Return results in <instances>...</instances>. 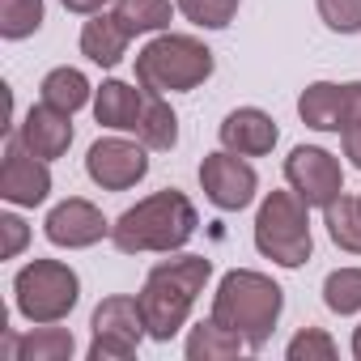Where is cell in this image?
Wrapping results in <instances>:
<instances>
[{
    "label": "cell",
    "instance_id": "1",
    "mask_svg": "<svg viewBox=\"0 0 361 361\" xmlns=\"http://www.w3.org/2000/svg\"><path fill=\"white\" fill-rule=\"evenodd\" d=\"M196 226H200L196 204H192L183 192L166 188V192H153V196L136 200V204L111 226V243H115V251H123V255H149V251L170 255V251H178V247L192 243Z\"/></svg>",
    "mask_w": 361,
    "mask_h": 361
},
{
    "label": "cell",
    "instance_id": "2",
    "mask_svg": "<svg viewBox=\"0 0 361 361\" xmlns=\"http://www.w3.org/2000/svg\"><path fill=\"white\" fill-rule=\"evenodd\" d=\"M209 276H213V259H204V255L161 259V264L145 276L136 302H140V310H145V323H149V336H153V340L166 344L170 336H178V327L188 323L196 298L204 293Z\"/></svg>",
    "mask_w": 361,
    "mask_h": 361
},
{
    "label": "cell",
    "instance_id": "3",
    "mask_svg": "<svg viewBox=\"0 0 361 361\" xmlns=\"http://www.w3.org/2000/svg\"><path fill=\"white\" fill-rule=\"evenodd\" d=\"M285 310V293L272 276L251 272V268H234L221 276L217 293H213V319L226 323L230 331H238L247 340V348H264L276 319Z\"/></svg>",
    "mask_w": 361,
    "mask_h": 361
},
{
    "label": "cell",
    "instance_id": "4",
    "mask_svg": "<svg viewBox=\"0 0 361 361\" xmlns=\"http://www.w3.org/2000/svg\"><path fill=\"white\" fill-rule=\"evenodd\" d=\"M213 77V51L196 35H157L136 56V85L145 94H188Z\"/></svg>",
    "mask_w": 361,
    "mask_h": 361
},
{
    "label": "cell",
    "instance_id": "5",
    "mask_svg": "<svg viewBox=\"0 0 361 361\" xmlns=\"http://www.w3.org/2000/svg\"><path fill=\"white\" fill-rule=\"evenodd\" d=\"M255 247L264 259L281 268H302L314 251L310 238V204L289 188V192H268L259 213H255Z\"/></svg>",
    "mask_w": 361,
    "mask_h": 361
},
{
    "label": "cell",
    "instance_id": "6",
    "mask_svg": "<svg viewBox=\"0 0 361 361\" xmlns=\"http://www.w3.org/2000/svg\"><path fill=\"white\" fill-rule=\"evenodd\" d=\"M13 298H18L22 319H30V323H60L81 302V281L60 259H30L13 276Z\"/></svg>",
    "mask_w": 361,
    "mask_h": 361
},
{
    "label": "cell",
    "instance_id": "7",
    "mask_svg": "<svg viewBox=\"0 0 361 361\" xmlns=\"http://www.w3.org/2000/svg\"><path fill=\"white\" fill-rule=\"evenodd\" d=\"M90 331H94L90 361H128V357H136L140 340L149 336V323H145V310L136 298H106V302H98Z\"/></svg>",
    "mask_w": 361,
    "mask_h": 361
},
{
    "label": "cell",
    "instance_id": "8",
    "mask_svg": "<svg viewBox=\"0 0 361 361\" xmlns=\"http://www.w3.org/2000/svg\"><path fill=\"white\" fill-rule=\"evenodd\" d=\"M285 183L310 204V209H327L336 196H344V170L340 161L319 149V145H298L285 157Z\"/></svg>",
    "mask_w": 361,
    "mask_h": 361
},
{
    "label": "cell",
    "instance_id": "9",
    "mask_svg": "<svg viewBox=\"0 0 361 361\" xmlns=\"http://www.w3.org/2000/svg\"><path fill=\"white\" fill-rule=\"evenodd\" d=\"M51 196V170L39 153L26 149L22 136L9 132L5 140V166H0V200H9L18 209H35Z\"/></svg>",
    "mask_w": 361,
    "mask_h": 361
},
{
    "label": "cell",
    "instance_id": "10",
    "mask_svg": "<svg viewBox=\"0 0 361 361\" xmlns=\"http://www.w3.org/2000/svg\"><path fill=\"white\" fill-rule=\"evenodd\" d=\"M200 188H204V196H209L213 209L238 213V209H247V204L255 200L259 174H255L238 153L221 149V153H209V157L200 161Z\"/></svg>",
    "mask_w": 361,
    "mask_h": 361
},
{
    "label": "cell",
    "instance_id": "11",
    "mask_svg": "<svg viewBox=\"0 0 361 361\" xmlns=\"http://www.w3.org/2000/svg\"><path fill=\"white\" fill-rule=\"evenodd\" d=\"M85 174L94 178L102 192H128V188H136L140 178L149 174L145 145L123 140V136L94 140V145H90V153H85Z\"/></svg>",
    "mask_w": 361,
    "mask_h": 361
},
{
    "label": "cell",
    "instance_id": "12",
    "mask_svg": "<svg viewBox=\"0 0 361 361\" xmlns=\"http://www.w3.org/2000/svg\"><path fill=\"white\" fill-rule=\"evenodd\" d=\"M43 230H47V243L68 247V251H85V247L111 238V226H106V217L98 213V204H90V200H81V196H68L64 204H56V209L47 213Z\"/></svg>",
    "mask_w": 361,
    "mask_h": 361
},
{
    "label": "cell",
    "instance_id": "13",
    "mask_svg": "<svg viewBox=\"0 0 361 361\" xmlns=\"http://www.w3.org/2000/svg\"><path fill=\"white\" fill-rule=\"evenodd\" d=\"M276 119L259 106H238L221 119V145L238 157H264L276 145Z\"/></svg>",
    "mask_w": 361,
    "mask_h": 361
},
{
    "label": "cell",
    "instance_id": "14",
    "mask_svg": "<svg viewBox=\"0 0 361 361\" xmlns=\"http://www.w3.org/2000/svg\"><path fill=\"white\" fill-rule=\"evenodd\" d=\"M18 136H22L26 149L39 153L43 161H56V157H64L68 145H73V115H68V111H56V106H47V102H39V106L26 111Z\"/></svg>",
    "mask_w": 361,
    "mask_h": 361
},
{
    "label": "cell",
    "instance_id": "15",
    "mask_svg": "<svg viewBox=\"0 0 361 361\" xmlns=\"http://www.w3.org/2000/svg\"><path fill=\"white\" fill-rule=\"evenodd\" d=\"M145 102H149L145 90H136L128 81H102L94 90V119L102 128H115V132H136Z\"/></svg>",
    "mask_w": 361,
    "mask_h": 361
},
{
    "label": "cell",
    "instance_id": "16",
    "mask_svg": "<svg viewBox=\"0 0 361 361\" xmlns=\"http://www.w3.org/2000/svg\"><path fill=\"white\" fill-rule=\"evenodd\" d=\"M128 43H132V35L119 26L115 13H94L81 26V56L94 60L98 68H115L128 56Z\"/></svg>",
    "mask_w": 361,
    "mask_h": 361
},
{
    "label": "cell",
    "instance_id": "17",
    "mask_svg": "<svg viewBox=\"0 0 361 361\" xmlns=\"http://www.w3.org/2000/svg\"><path fill=\"white\" fill-rule=\"evenodd\" d=\"M298 115L314 132H344V85L314 81L298 98Z\"/></svg>",
    "mask_w": 361,
    "mask_h": 361
},
{
    "label": "cell",
    "instance_id": "18",
    "mask_svg": "<svg viewBox=\"0 0 361 361\" xmlns=\"http://www.w3.org/2000/svg\"><path fill=\"white\" fill-rule=\"evenodd\" d=\"M73 348H77L73 331H68V327H51V323H39L35 331L13 336V340L5 344V353H9L13 361H68Z\"/></svg>",
    "mask_w": 361,
    "mask_h": 361
},
{
    "label": "cell",
    "instance_id": "19",
    "mask_svg": "<svg viewBox=\"0 0 361 361\" xmlns=\"http://www.w3.org/2000/svg\"><path fill=\"white\" fill-rule=\"evenodd\" d=\"M39 94H43V102H47V106L77 115V111L94 98V85L85 81V73H81V68H68V64H64V68H51V73L43 77Z\"/></svg>",
    "mask_w": 361,
    "mask_h": 361
},
{
    "label": "cell",
    "instance_id": "20",
    "mask_svg": "<svg viewBox=\"0 0 361 361\" xmlns=\"http://www.w3.org/2000/svg\"><path fill=\"white\" fill-rule=\"evenodd\" d=\"M119 26L136 39V35H161L174 18V5L170 0H115V9Z\"/></svg>",
    "mask_w": 361,
    "mask_h": 361
},
{
    "label": "cell",
    "instance_id": "21",
    "mask_svg": "<svg viewBox=\"0 0 361 361\" xmlns=\"http://www.w3.org/2000/svg\"><path fill=\"white\" fill-rule=\"evenodd\" d=\"M243 348H247V340L238 331H230L226 323H217V319L200 323L188 336V357L192 361H226V357H238Z\"/></svg>",
    "mask_w": 361,
    "mask_h": 361
},
{
    "label": "cell",
    "instance_id": "22",
    "mask_svg": "<svg viewBox=\"0 0 361 361\" xmlns=\"http://www.w3.org/2000/svg\"><path fill=\"white\" fill-rule=\"evenodd\" d=\"M136 140L145 149H174L178 145V115L161 102V94H149L145 111H140V123H136Z\"/></svg>",
    "mask_w": 361,
    "mask_h": 361
},
{
    "label": "cell",
    "instance_id": "23",
    "mask_svg": "<svg viewBox=\"0 0 361 361\" xmlns=\"http://www.w3.org/2000/svg\"><path fill=\"white\" fill-rule=\"evenodd\" d=\"M323 217H327L331 243H336L340 251L361 255V204H357L353 196H336V200L323 209Z\"/></svg>",
    "mask_w": 361,
    "mask_h": 361
},
{
    "label": "cell",
    "instance_id": "24",
    "mask_svg": "<svg viewBox=\"0 0 361 361\" xmlns=\"http://www.w3.org/2000/svg\"><path fill=\"white\" fill-rule=\"evenodd\" d=\"M43 26V0H0V39H30Z\"/></svg>",
    "mask_w": 361,
    "mask_h": 361
},
{
    "label": "cell",
    "instance_id": "25",
    "mask_svg": "<svg viewBox=\"0 0 361 361\" xmlns=\"http://www.w3.org/2000/svg\"><path fill=\"white\" fill-rule=\"evenodd\" d=\"M323 302L336 314H357L361 310V268H336V272H327Z\"/></svg>",
    "mask_w": 361,
    "mask_h": 361
},
{
    "label": "cell",
    "instance_id": "26",
    "mask_svg": "<svg viewBox=\"0 0 361 361\" xmlns=\"http://www.w3.org/2000/svg\"><path fill=\"white\" fill-rule=\"evenodd\" d=\"M178 13L204 30H226L238 13V0H178Z\"/></svg>",
    "mask_w": 361,
    "mask_h": 361
},
{
    "label": "cell",
    "instance_id": "27",
    "mask_svg": "<svg viewBox=\"0 0 361 361\" xmlns=\"http://www.w3.org/2000/svg\"><path fill=\"white\" fill-rule=\"evenodd\" d=\"M289 361H336V340L323 331V327H302L289 348H285Z\"/></svg>",
    "mask_w": 361,
    "mask_h": 361
},
{
    "label": "cell",
    "instance_id": "28",
    "mask_svg": "<svg viewBox=\"0 0 361 361\" xmlns=\"http://www.w3.org/2000/svg\"><path fill=\"white\" fill-rule=\"evenodd\" d=\"M319 18L336 35H357L361 30V0H319Z\"/></svg>",
    "mask_w": 361,
    "mask_h": 361
},
{
    "label": "cell",
    "instance_id": "29",
    "mask_svg": "<svg viewBox=\"0 0 361 361\" xmlns=\"http://www.w3.org/2000/svg\"><path fill=\"white\" fill-rule=\"evenodd\" d=\"M0 234H5V243H0V255H5V259H18V255L26 251V243H30V226H26L18 213H5V217H0Z\"/></svg>",
    "mask_w": 361,
    "mask_h": 361
},
{
    "label": "cell",
    "instance_id": "30",
    "mask_svg": "<svg viewBox=\"0 0 361 361\" xmlns=\"http://www.w3.org/2000/svg\"><path fill=\"white\" fill-rule=\"evenodd\" d=\"M348 123H361V81L344 85V128Z\"/></svg>",
    "mask_w": 361,
    "mask_h": 361
},
{
    "label": "cell",
    "instance_id": "31",
    "mask_svg": "<svg viewBox=\"0 0 361 361\" xmlns=\"http://www.w3.org/2000/svg\"><path fill=\"white\" fill-rule=\"evenodd\" d=\"M340 140H344V157L361 170V123H348V128L340 132Z\"/></svg>",
    "mask_w": 361,
    "mask_h": 361
},
{
    "label": "cell",
    "instance_id": "32",
    "mask_svg": "<svg viewBox=\"0 0 361 361\" xmlns=\"http://www.w3.org/2000/svg\"><path fill=\"white\" fill-rule=\"evenodd\" d=\"M60 5H64L68 13H85V18H94V13L106 9V0H60Z\"/></svg>",
    "mask_w": 361,
    "mask_h": 361
},
{
    "label": "cell",
    "instance_id": "33",
    "mask_svg": "<svg viewBox=\"0 0 361 361\" xmlns=\"http://www.w3.org/2000/svg\"><path fill=\"white\" fill-rule=\"evenodd\" d=\"M353 357L361 361V323H357V331H353Z\"/></svg>",
    "mask_w": 361,
    "mask_h": 361
},
{
    "label": "cell",
    "instance_id": "34",
    "mask_svg": "<svg viewBox=\"0 0 361 361\" xmlns=\"http://www.w3.org/2000/svg\"><path fill=\"white\" fill-rule=\"evenodd\" d=\"M357 204H361V196H357Z\"/></svg>",
    "mask_w": 361,
    "mask_h": 361
}]
</instances>
